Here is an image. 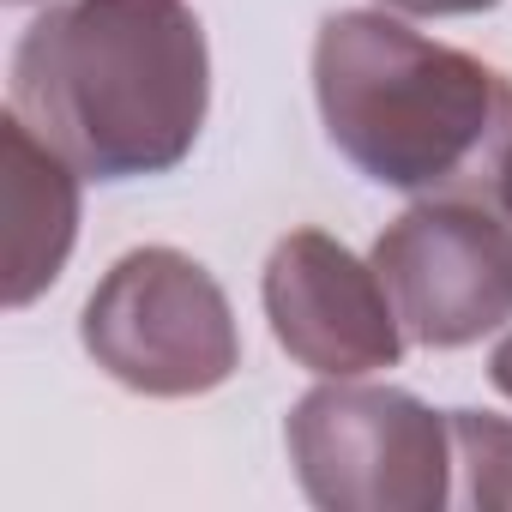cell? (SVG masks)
Segmentation results:
<instances>
[{
    "mask_svg": "<svg viewBox=\"0 0 512 512\" xmlns=\"http://www.w3.org/2000/svg\"><path fill=\"white\" fill-rule=\"evenodd\" d=\"M85 356L139 398H205L241 368L223 284L181 247H133L79 314Z\"/></svg>",
    "mask_w": 512,
    "mask_h": 512,
    "instance_id": "3957f363",
    "label": "cell"
},
{
    "mask_svg": "<svg viewBox=\"0 0 512 512\" xmlns=\"http://www.w3.org/2000/svg\"><path fill=\"white\" fill-rule=\"evenodd\" d=\"M500 205H506V211H512V175H506V199H500Z\"/></svg>",
    "mask_w": 512,
    "mask_h": 512,
    "instance_id": "8fae6325",
    "label": "cell"
},
{
    "mask_svg": "<svg viewBox=\"0 0 512 512\" xmlns=\"http://www.w3.org/2000/svg\"><path fill=\"white\" fill-rule=\"evenodd\" d=\"M488 380H494L500 398H512V332L494 344V356H488Z\"/></svg>",
    "mask_w": 512,
    "mask_h": 512,
    "instance_id": "30bf717a",
    "label": "cell"
},
{
    "mask_svg": "<svg viewBox=\"0 0 512 512\" xmlns=\"http://www.w3.org/2000/svg\"><path fill=\"white\" fill-rule=\"evenodd\" d=\"M13 7H25V0H13Z\"/></svg>",
    "mask_w": 512,
    "mask_h": 512,
    "instance_id": "7c38bea8",
    "label": "cell"
},
{
    "mask_svg": "<svg viewBox=\"0 0 512 512\" xmlns=\"http://www.w3.org/2000/svg\"><path fill=\"white\" fill-rule=\"evenodd\" d=\"M314 103L326 139L374 187L410 199H506L512 79L482 55L434 43L386 7L332 13L314 37Z\"/></svg>",
    "mask_w": 512,
    "mask_h": 512,
    "instance_id": "7a4b0ae2",
    "label": "cell"
},
{
    "mask_svg": "<svg viewBox=\"0 0 512 512\" xmlns=\"http://www.w3.org/2000/svg\"><path fill=\"white\" fill-rule=\"evenodd\" d=\"M452 422V464L458 500L476 512H512V422L488 410H446Z\"/></svg>",
    "mask_w": 512,
    "mask_h": 512,
    "instance_id": "ba28073f",
    "label": "cell"
},
{
    "mask_svg": "<svg viewBox=\"0 0 512 512\" xmlns=\"http://www.w3.org/2000/svg\"><path fill=\"white\" fill-rule=\"evenodd\" d=\"M368 260L422 350H464L512 320V211L488 199H416Z\"/></svg>",
    "mask_w": 512,
    "mask_h": 512,
    "instance_id": "5b68a950",
    "label": "cell"
},
{
    "mask_svg": "<svg viewBox=\"0 0 512 512\" xmlns=\"http://www.w3.org/2000/svg\"><path fill=\"white\" fill-rule=\"evenodd\" d=\"M13 109L85 181L169 175L211 109L205 25L187 0H55L13 49Z\"/></svg>",
    "mask_w": 512,
    "mask_h": 512,
    "instance_id": "6da1fadb",
    "label": "cell"
},
{
    "mask_svg": "<svg viewBox=\"0 0 512 512\" xmlns=\"http://www.w3.org/2000/svg\"><path fill=\"white\" fill-rule=\"evenodd\" d=\"M296 482L326 512H440L452 488V422L404 386L326 380L284 416Z\"/></svg>",
    "mask_w": 512,
    "mask_h": 512,
    "instance_id": "277c9868",
    "label": "cell"
},
{
    "mask_svg": "<svg viewBox=\"0 0 512 512\" xmlns=\"http://www.w3.org/2000/svg\"><path fill=\"white\" fill-rule=\"evenodd\" d=\"M398 19H470V13H494L500 0H380Z\"/></svg>",
    "mask_w": 512,
    "mask_h": 512,
    "instance_id": "9c48e42d",
    "label": "cell"
},
{
    "mask_svg": "<svg viewBox=\"0 0 512 512\" xmlns=\"http://www.w3.org/2000/svg\"><path fill=\"white\" fill-rule=\"evenodd\" d=\"M0 157H7V308L49 296L79 241V169L7 103L0 115Z\"/></svg>",
    "mask_w": 512,
    "mask_h": 512,
    "instance_id": "52a82bcc",
    "label": "cell"
},
{
    "mask_svg": "<svg viewBox=\"0 0 512 512\" xmlns=\"http://www.w3.org/2000/svg\"><path fill=\"white\" fill-rule=\"evenodd\" d=\"M260 302L278 350L320 380H362L404 356V320L374 260H356L326 229H290L272 247Z\"/></svg>",
    "mask_w": 512,
    "mask_h": 512,
    "instance_id": "8992f818",
    "label": "cell"
}]
</instances>
